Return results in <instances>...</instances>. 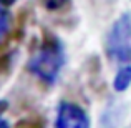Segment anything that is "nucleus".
<instances>
[{"label":"nucleus","mask_w":131,"mask_h":128,"mask_svg":"<svg viewBox=\"0 0 131 128\" xmlns=\"http://www.w3.org/2000/svg\"><path fill=\"white\" fill-rule=\"evenodd\" d=\"M67 62L65 45L55 33L45 32L38 48L30 57L27 68L47 85H55Z\"/></svg>","instance_id":"obj_1"},{"label":"nucleus","mask_w":131,"mask_h":128,"mask_svg":"<svg viewBox=\"0 0 131 128\" xmlns=\"http://www.w3.org/2000/svg\"><path fill=\"white\" fill-rule=\"evenodd\" d=\"M17 0H0V3H2L3 7H10V5H13Z\"/></svg>","instance_id":"obj_8"},{"label":"nucleus","mask_w":131,"mask_h":128,"mask_svg":"<svg viewBox=\"0 0 131 128\" xmlns=\"http://www.w3.org/2000/svg\"><path fill=\"white\" fill-rule=\"evenodd\" d=\"M55 128H90V116L77 103L61 102L57 110Z\"/></svg>","instance_id":"obj_3"},{"label":"nucleus","mask_w":131,"mask_h":128,"mask_svg":"<svg viewBox=\"0 0 131 128\" xmlns=\"http://www.w3.org/2000/svg\"><path fill=\"white\" fill-rule=\"evenodd\" d=\"M7 106H8V103H7L5 100H0V128H10L8 122L2 118V115H3V112L7 110Z\"/></svg>","instance_id":"obj_7"},{"label":"nucleus","mask_w":131,"mask_h":128,"mask_svg":"<svg viewBox=\"0 0 131 128\" xmlns=\"http://www.w3.org/2000/svg\"><path fill=\"white\" fill-rule=\"evenodd\" d=\"M129 86H131V65L126 63L116 72L115 80H113V88H115V92L121 93L126 92Z\"/></svg>","instance_id":"obj_4"},{"label":"nucleus","mask_w":131,"mask_h":128,"mask_svg":"<svg viewBox=\"0 0 131 128\" xmlns=\"http://www.w3.org/2000/svg\"><path fill=\"white\" fill-rule=\"evenodd\" d=\"M70 3V0H42V5L48 12H60Z\"/></svg>","instance_id":"obj_6"},{"label":"nucleus","mask_w":131,"mask_h":128,"mask_svg":"<svg viewBox=\"0 0 131 128\" xmlns=\"http://www.w3.org/2000/svg\"><path fill=\"white\" fill-rule=\"evenodd\" d=\"M105 50L111 60L131 63V12H125L113 22L106 33Z\"/></svg>","instance_id":"obj_2"},{"label":"nucleus","mask_w":131,"mask_h":128,"mask_svg":"<svg viewBox=\"0 0 131 128\" xmlns=\"http://www.w3.org/2000/svg\"><path fill=\"white\" fill-rule=\"evenodd\" d=\"M10 27H12V17L10 12L7 10V7H3L0 3V43L5 40V37L8 35Z\"/></svg>","instance_id":"obj_5"}]
</instances>
